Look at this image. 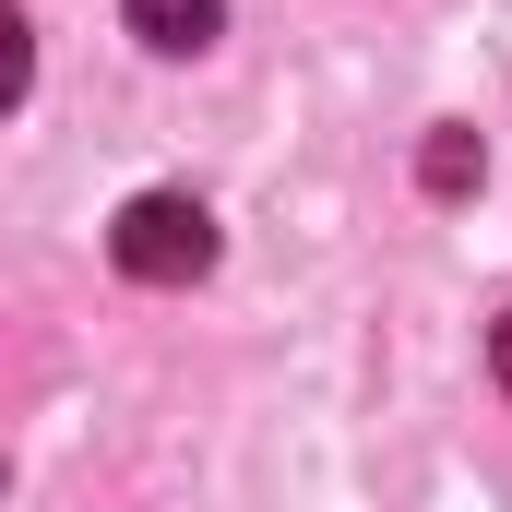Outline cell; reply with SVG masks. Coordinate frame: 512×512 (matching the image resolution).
<instances>
[{
    "label": "cell",
    "instance_id": "3",
    "mask_svg": "<svg viewBox=\"0 0 512 512\" xmlns=\"http://www.w3.org/2000/svg\"><path fill=\"white\" fill-rule=\"evenodd\" d=\"M24 84H36V36H24V12L0 0V108H24Z\"/></svg>",
    "mask_w": 512,
    "mask_h": 512
},
{
    "label": "cell",
    "instance_id": "1",
    "mask_svg": "<svg viewBox=\"0 0 512 512\" xmlns=\"http://www.w3.org/2000/svg\"><path fill=\"white\" fill-rule=\"evenodd\" d=\"M108 262L131 286H191V274H215V215L191 191H131L108 227Z\"/></svg>",
    "mask_w": 512,
    "mask_h": 512
},
{
    "label": "cell",
    "instance_id": "5",
    "mask_svg": "<svg viewBox=\"0 0 512 512\" xmlns=\"http://www.w3.org/2000/svg\"><path fill=\"white\" fill-rule=\"evenodd\" d=\"M489 370H501V393H512V310L489 322Z\"/></svg>",
    "mask_w": 512,
    "mask_h": 512
},
{
    "label": "cell",
    "instance_id": "2",
    "mask_svg": "<svg viewBox=\"0 0 512 512\" xmlns=\"http://www.w3.org/2000/svg\"><path fill=\"white\" fill-rule=\"evenodd\" d=\"M131 36L155 48V60H203L215 48V24H227V0H120Z\"/></svg>",
    "mask_w": 512,
    "mask_h": 512
},
{
    "label": "cell",
    "instance_id": "4",
    "mask_svg": "<svg viewBox=\"0 0 512 512\" xmlns=\"http://www.w3.org/2000/svg\"><path fill=\"white\" fill-rule=\"evenodd\" d=\"M465 179H477V143L441 131V143H429V191H465Z\"/></svg>",
    "mask_w": 512,
    "mask_h": 512
}]
</instances>
